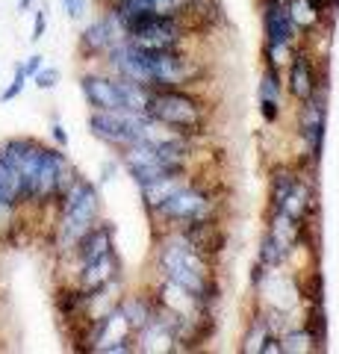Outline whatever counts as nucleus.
Wrapping results in <instances>:
<instances>
[{"label":"nucleus","instance_id":"nucleus-8","mask_svg":"<svg viewBox=\"0 0 339 354\" xmlns=\"http://www.w3.org/2000/svg\"><path fill=\"white\" fill-rule=\"evenodd\" d=\"M210 209H213L210 195L201 192L198 186L180 183L177 189L157 207V213L168 221H177V225H192V221H201L210 216Z\"/></svg>","mask_w":339,"mask_h":354},{"label":"nucleus","instance_id":"nucleus-29","mask_svg":"<svg viewBox=\"0 0 339 354\" xmlns=\"http://www.w3.org/2000/svg\"><path fill=\"white\" fill-rule=\"evenodd\" d=\"M113 3H118V0H113Z\"/></svg>","mask_w":339,"mask_h":354},{"label":"nucleus","instance_id":"nucleus-9","mask_svg":"<svg viewBox=\"0 0 339 354\" xmlns=\"http://www.w3.org/2000/svg\"><path fill=\"white\" fill-rule=\"evenodd\" d=\"M83 97L92 109H109L118 113L124 109V95H122V80L118 77H104V74H83L80 77Z\"/></svg>","mask_w":339,"mask_h":354},{"label":"nucleus","instance_id":"nucleus-21","mask_svg":"<svg viewBox=\"0 0 339 354\" xmlns=\"http://www.w3.org/2000/svg\"><path fill=\"white\" fill-rule=\"evenodd\" d=\"M24 86H27V74L24 68H21V62L15 65V77H12V83H9L3 92H0V104H9V101H15V97L24 92Z\"/></svg>","mask_w":339,"mask_h":354},{"label":"nucleus","instance_id":"nucleus-7","mask_svg":"<svg viewBox=\"0 0 339 354\" xmlns=\"http://www.w3.org/2000/svg\"><path fill=\"white\" fill-rule=\"evenodd\" d=\"M183 27L168 15H142L124 27V41L142 50H177Z\"/></svg>","mask_w":339,"mask_h":354},{"label":"nucleus","instance_id":"nucleus-14","mask_svg":"<svg viewBox=\"0 0 339 354\" xmlns=\"http://www.w3.org/2000/svg\"><path fill=\"white\" fill-rule=\"evenodd\" d=\"M113 239H115V230L109 221H95V225L86 230V234L74 242V254H77V263H89L101 254L113 251Z\"/></svg>","mask_w":339,"mask_h":354},{"label":"nucleus","instance_id":"nucleus-20","mask_svg":"<svg viewBox=\"0 0 339 354\" xmlns=\"http://www.w3.org/2000/svg\"><path fill=\"white\" fill-rule=\"evenodd\" d=\"M260 101H271L280 104V83H278V71H266L260 83Z\"/></svg>","mask_w":339,"mask_h":354},{"label":"nucleus","instance_id":"nucleus-13","mask_svg":"<svg viewBox=\"0 0 339 354\" xmlns=\"http://www.w3.org/2000/svg\"><path fill=\"white\" fill-rule=\"evenodd\" d=\"M295 32V21L289 15V9L280 3V0H271L266 6V36H269V48L275 57H283L292 41Z\"/></svg>","mask_w":339,"mask_h":354},{"label":"nucleus","instance_id":"nucleus-27","mask_svg":"<svg viewBox=\"0 0 339 354\" xmlns=\"http://www.w3.org/2000/svg\"><path fill=\"white\" fill-rule=\"evenodd\" d=\"M50 136H53V142H57V148H68V133H65L59 118L50 121Z\"/></svg>","mask_w":339,"mask_h":354},{"label":"nucleus","instance_id":"nucleus-19","mask_svg":"<svg viewBox=\"0 0 339 354\" xmlns=\"http://www.w3.org/2000/svg\"><path fill=\"white\" fill-rule=\"evenodd\" d=\"M118 310H122V316H124L130 330H142L151 322V316H154V307H151L145 298H130V301H124Z\"/></svg>","mask_w":339,"mask_h":354},{"label":"nucleus","instance_id":"nucleus-6","mask_svg":"<svg viewBox=\"0 0 339 354\" xmlns=\"http://www.w3.org/2000/svg\"><path fill=\"white\" fill-rule=\"evenodd\" d=\"M271 204H275L278 216L289 218L301 227L307 213L313 209V192L295 171L275 169L271 171Z\"/></svg>","mask_w":339,"mask_h":354},{"label":"nucleus","instance_id":"nucleus-18","mask_svg":"<svg viewBox=\"0 0 339 354\" xmlns=\"http://www.w3.org/2000/svg\"><path fill=\"white\" fill-rule=\"evenodd\" d=\"M180 183H183V180H180V171H177V174L157 177V180H151V183H142L139 189H142V198H145V204H148L151 209H157L174 189H177Z\"/></svg>","mask_w":339,"mask_h":354},{"label":"nucleus","instance_id":"nucleus-5","mask_svg":"<svg viewBox=\"0 0 339 354\" xmlns=\"http://www.w3.org/2000/svg\"><path fill=\"white\" fill-rule=\"evenodd\" d=\"M89 130H92L95 139L106 142V145L124 148V145H133L139 139L154 136V121H151L145 113H127V109H118V113L92 109Z\"/></svg>","mask_w":339,"mask_h":354},{"label":"nucleus","instance_id":"nucleus-15","mask_svg":"<svg viewBox=\"0 0 339 354\" xmlns=\"http://www.w3.org/2000/svg\"><path fill=\"white\" fill-rule=\"evenodd\" d=\"M24 204V180H21L18 165L0 153V207L18 209Z\"/></svg>","mask_w":339,"mask_h":354},{"label":"nucleus","instance_id":"nucleus-1","mask_svg":"<svg viewBox=\"0 0 339 354\" xmlns=\"http://www.w3.org/2000/svg\"><path fill=\"white\" fill-rule=\"evenodd\" d=\"M186 157H189L186 142L148 136V139L133 142V145H124L122 162H124V169L130 171V177L142 186V183L157 180V177L177 174L183 169Z\"/></svg>","mask_w":339,"mask_h":354},{"label":"nucleus","instance_id":"nucleus-11","mask_svg":"<svg viewBox=\"0 0 339 354\" xmlns=\"http://www.w3.org/2000/svg\"><path fill=\"white\" fill-rule=\"evenodd\" d=\"M118 41H124V30H122V24L115 21V15L97 18V21H92V24L80 32V48H83L86 53H92V57L109 53Z\"/></svg>","mask_w":339,"mask_h":354},{"label":"nucleus","instance_id":"nucleus-12","mask_svg":"<svg viewBox=\"0 0 339 354\" xmlns=\"http://www.w3.org/2000/svg\"><path fill=\"white\" fill-rule=\"evenodd\" d=\"M115 278H118V257H115V248H113V251H106L89 263H80L77 286L86 295H95V292H104Z\"/></svg>","mask_w":339,"mask_h":354},{"label":"nucleus","instance_id":"nucleus-4","mask_svg":"<svg viewBox=\"0 0 339 354\" xmlns=\"http://www.w3.org/2000/svg\"><path fill=\"white\" fill-rule=\"evenodd\" d=\"M145 115L162 127H174L177 133H198L204 130V106L192 95L180 88H151Z\"/></svg>","mask_w":339,"mask_h":354},{"label":"nucleus","instance_id":"nucleus-25","mask_svg":"<svg viewBox=\"0 0 339 354\" xmlns=\"http://www.w3.org/2000/svg\"><path fill=\"white\" fill-rule=\"evenodd\" d=\"M62 9L71 21H80L86 15V9H89V0H62Z\"/></svg>","mask_w":339,"mask_h":354},{"label":"nucleus","instance_id":"nucleus-2","mask_svg":"<svg viewBox=\"0 0 339 354\" xmlns=\"http://www.w3.org/2000/svg\"><path fill=\"white\" fill-rule=\"evenodd\" d=\"M159 269H162V274H166L168 283L186 290L195 301L210 292V272H206V263L201 257V251L192 245V239L186 234L162 242Z\"/></svg>","mask_w":339,"mask_h":354},{"label":"nucleus","instance_id":"nucleus-24","mask_svg":"<svg viewBox=\"0 0 339 354\" xmlns=\"http://www.w3.org/2000/svg\"><path fill=\"white\" fill-rule=\"evenodd\" d=\"M45 32H48V9L45 6H39L36 9V18H32V41H39V39H45Z\"/></svg>","mask_w":339,"mask_h":354},{"label":"nucleus","instance_id":"nucleus-26","mask_svg":"<svg viewBox=\"0 0 339 354\" xmlns=\"http://www.w3.org/2000/svg\"><path fill=\"white\" fill-rule=\"evenodd\" d=\"M41 65H45V57H41V53H30V57L21 62V68H24V74H27V80H32V77H36V71L41 68Z\"/></svg>","mask_w":339,"mask_h":354},{"label":"nucleus","instance_id":"nucleus-17","mask_svg":"<svg viewBox=\"0 0 339 354\" xmlns=\"http://www.w3.org/2000/svg\"><path fill=\"white\" fill-rule=\"evenodd\" d=\"M289 251H292L289 242L283 236H278L275 230H269V234L262 236V242H260V263L269 266V269H278V266L287 263Z\"/></svg>","mask_w":339,"mask_h":354},{"label":"nucleus","instance_id":"nucleus-22","mask_svg":"<svg viewBox=\"0 0 339 354\" xmlns=\"http://www.w3.org/2000/svg\"><path fill=\"white\" fill-rule=\"evenodd\" d=\"M32 83H36L41 92H50V88H57V83H59V68H48V65H41V68L36 71V77H32Z\"/></svg>","mask_w":339,"mask_h":354},{"label":"nucleus","instance_id":"nucleus-16","mask_svg":"<svg viewBox=\"0 0 339 354\" xmlns=\"http://www.w3.org/2000/svg\"><path fill=\"white\" fill-rule=\"evenodd\" d=\"M289 88L295 97L307 101L310 95H316V80H313V65H310V57L307 53H298L289 68Z\"/></svg>","mask_w":339,"mask_h":354},{"label":"nucleus","instance_id":"nucleus-10","mask_svg":"<svg viewBox=\"0 0 339 354\" xmlns=\"http://www.w3.org/2000/svg\"><path fill=\"white\" fill-rule=\"evenodd\" d=\"M192 6V0H118L113 15L122 24V30L142 15H168V18H180L186 9Z\"/></svg>","mask_w":339,"mask_h":354},{"label":"nucleus","instance_id":"nucleus-28","mask_svg":"<svg viewBox=\"0 0 339 354\" xmlns=\"http://www.w3.org/2000/svg\"><path fill=\"white\" fill-rule=\"evenodd\" d=\"M32 3H36V0H18V12H27Z\"/></svg>","mask_w":339,"mask_h":354},{"label":"nucleus","instance_id":"nucleus-23","mask_svg":"<svg viewBox=\"0 0 339 354\" xmlns=\"http://www.w3.org/2000/svg\"><path fill=\"white\" fill-rule=\"evenodd\" d=\"M266 337H269V328H266V319H257L254 322V330L248 334V351H260L262 348V342H266Z\"/></svg>","mask_w":339,"mask_h":354},{"label":"nucleus","instance_id":"nucleus-3","mask_svg":"<svg viewBox=\"0 0 339 354\" xmlns=\"http://www.w3.org/2000/svg\"><path fill=\"white\" fill-rule=\"evenodd\" d=\"M59 198H62V207H59V242L65 248H74V242H77L86 230L97 221V216H101V195H97L95 183H89L86 177L77 174Z\"/></svg>","mask_w":339,"mask_h":354}]
</instances>
